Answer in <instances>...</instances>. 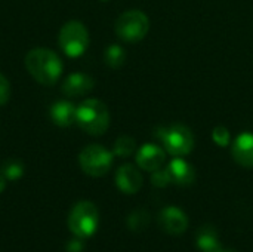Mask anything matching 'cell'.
Here are the masks:
<instances>
[{
  "instance_id": "24",
  "label": "cell",
  "mask_w": 253,
  "mask_h": 252,
  "mask_svg": "<svg viewBox=\"0 0 253 252\" xmlns=\"http://www.w3.org/2000/svg\"><path fill=\"white\" fill-rule=\"evenodd\" d=\"M6 189V178L3 177V174H0V193Z\"/></svg>"
},
{
  "instance_id": "22",
  "label": "cell",
  "mask_w": 253,
  "mask_h": 252,
  "mask_svg": "<svg viewBox=\"0 0 253 252\" xmlns=\"http://www.w3.org/2000/svg\"><path fill=\"white\" fill-rule=\"evenodd\" d=\"M9 97H10V85L4 77V74L0 71V105L6 104Z\"/></svg>"
},
{
  "instance_id": "6",
  "label": "cell",
  "mask_w": 253,
  "mask_h": 252,
  "mask_svg": "<svg viewBox=\"0 0 253 252\" xmlns=\"http://www.w3.org/2000/svg\"><path fill=\"white\" fill-rule=\"evenodd\" d=\"M168 153L175 157H182L191 153L194 149V135L191 129L182 123H175L168 128H162L157 134Z\"/></svg>"
},
{
  "instance_id": "8",
  "label": "cell",
  "mask_w": 253,
  "mask_h": 252,
  "mask_svg": "<svg viewBox=\"0 0 253 252\" xmlns=\"http://www.w3.org/2000/svg\"><path fill=\"white\" fill-rule=\"evenodd\" d=\"M159 227L172 236H179L188 229V217L178 206H166L160 211L157 217Z\"/></svg>"
},
{
  "instance_id": "11",
  "label": "cell",
  "mask_w": 253,
  "mask_h": 252,
  "mask_svg": "<svg viewBox=\"0 0 253 252\" xmlns=\"http://www.w3.org/2000/svg\"><path fill=\"white\" fill-rule=\"evenodd\" d=\"M231 154L237 165L253 168V134L242 132L231 146Z\"/></svg>"
},
{
  "instance_id": "4",
  "label": "cell",
  "mask_w": 253,
  "mask_h": 252,
  "mask_svg": "<svg viewBox=\"0 0 253 252\" xmlns=\"http://www.w3.org/2000/svg\"><path fill=\"white\" fill-rule=\"evenodd\" d=\"M116 34L127 43H136L142 40L148 30H150V19L148 16L138 9L123 12L114 25Z\"/></svg>"
},
{
  "instance_id": "10",
  "label": "cell",
  "mask_w": 253,
  "mask_h": 252,
  "mask_svg": "<svg viewBox=\"0 0 253 252\" xmlns=\"http://www.w3.org/2000/svg\"><path fill=\"white\" fill-rule=\"evenodd\" d=\"M116 186L126 195H135L142 187V175L133 165H122L116 174Z\"/></svg>"
},
{
  "instance_id": "2",
  "label": "cell",
  "mask_w": 253,
  "mask_h": 252,
  "mask_svg": "<svg viewBox=\"0 0 253 252\" xmlns=\"http://www.w3.org/2000/svg\"><path fill=\"white\" fill-rule=\"evenodd\" d=\"M76 123L89 135H102L110 126V113L107 105L95 98L84 100L77 107Z\"/></svg>"
},
{
  "instance_id": "23",
  "label": "cell",
  "mask_w": 253,
  "mask_h": 252,
  "mask_svg": "<svg viewBox=\"0 0 253 252\" xmlns=\"http://www.w3.org/2000/svg\"><path fill=\"white\" fill-rule=\"evenodd\" d=\"M67 251L68 252H82L83 251V244L82 241H71L67 244Z\"/></svg>"
},
{
  "instance_id": "1",
  "label": "cell",
  "mask_w": 253,
  "mask_h": 252,
  "mask_svg": "<svg viewBox=\"0 0 253 252\" xmlns=\"http://www.w3.org/2000/svg\"><path fill=\"white\" fill-rule=\"evenodd\" d=\"M25 67L34 80L46 86L55 85L64 70L58 53L47 48L31 49L25 56Z\"/></svg>"
},
{
  "instance_id": "20",
  "label": "cell",
  "mask_w": 253,
  "mask_h": 252,
  "mask_svg": "<svg viewBox=\"0 0 253 252\" xmlns=\"http://www.w3.org/2000/svg\"><path fill=\"white\" fill-rule=\"evenodd\" d=\"M212 140L216 146L219 147H227L231 141V135H230V131L225 128V126H216L213 131H212Z\"/></svg>"
},
{
  "instance_id": "5",
  "label": "cell",
  "mask_w": 253,
  "mask_h": 252,
  "mask_svg": "<svg viewBox=\"0 0 253 252\" xmlns=\"http://www.w3.org/2000/svg\"><path fill=\"white\" fill-rule=\"evenodd\" d=\"M58 43L64 53L70 58L83 55L89 46V31L80 21H68L62 25L58 36Z\"/></svg>"
},
{
  "instance_id": "13",
  "label": "cell",
  "mask_w": 253,
  "mask_h": 252,
  "mask_svg": "<svg viewBox=\"0 0 253 252\" xmlns=\"http://www.w3.org/2000/svg\"><path fill=\"white\" fill-rule=\"evenodd\" d=\"M169 177H170V181L172 184H176V186H190L194 183L196 180V171L194 168L185 162L184 159L181 157H175L166 168Z\"/></svg>"
},
{
  "instance_id": "18",
  "label": "cell",
  "mask_w": 253,
  "mask_h": 252,
  "mask_svg": "<svg viewBox=\"0 0 253 252\" xmlns=\"http://www.w3.org/2000/svg\"><path fill=\"white\" fill-rule=\"evenodd\" d=\"M150 224V215L144 209H136L127 217V227L132 232H142Z\"/></svg>"
},
{
  "instance_id": "25",
  "label": "cell",
  "mask_w": 253,
  "mask_h": 252,
  "mask_svg": "<svg viewBox=\"0 0 253 252\" xmlns=\"http://www.w3.org/2000/svg\"><path fill=\"white\" fill-rule=\"evenodd\" d=\"M222 252H234V251H225V250H224V251H222Z\"/></svg>"
},
{
  "instance_id": "19",
  "label": "cell",
  "mask_w": 253,
  "mask_h": 252,
  "mask_svg": "<svg viewBox=\"0 0 253 252\" xmlns=\"http://www.w3.org/2000/svg\"><path fill=\"white\" fill-rule=\"evenodd\" d=\"M0 174H3V177L6 180L16 181V180H19L24 175V165L19 160H15V159L6 160L1 165V172Z\"/></svg>"
},
{
  "instance_id": "14",
  "label": "cell",
  "mask_w": 253,
  "mask_h": 252,
  "mask_svg": "<svg viewBox=\"0 0 253 252\" xmlns=\"http://www.w3.org/2000/svg\"><path fill=\"white\" fill-rule=\"evenodd\" d=\"M76 113H77V107L73 102L65 101V100L53 102L49 110L52 122L61 128H67L73 125L76 122Z\"/></svg>"
},
{
  "instance_id": "15",
  "label": "cell",
  "mask_w": 253,
  "mask_h": 252,
  "mask_svg": "<svg viewBox=\"0 0 253 252\" xmlns=\"http://www.w3.org/2000/svg\"><path fill=\"white\" fill-rule=\"evenodd\" d=\"M197 247L202 252H222L224 248L216 232L212 227H203L197 233Z\"/></svg>"
},
{
  "instance_id": "3",
  "label": "cell",
  "mask_w": 253,
  "mask_h": 252,
  "mask_svg": "<svg viewBox=\"0 0 253 252\" xmlns=\"http://www.w3.org/2000/svg\"><path fill=\"white\" fill-rule=\"evenodd\" d=\"M99 226L98 208L87 201L74 205L68 215V229L76 238L86 239L95 235Z\"/></svg>"
},
{
  "instance_id": "21",
  "label": "cell",
  "mask_w": 253,
  "mask_h": 252,
  "mask_svg": "<svg viewBox=\"0 0 253 252\" xmlns=\"http://www.w3.org/2000/svg\"><path fill=\"white\" fill-rule=\"evenodd\" d=\"M151 183H153V186L160 187V189H163V187L172 184L168 171H166V169H162V168L153 172V175H151Z\"/></svg>"
},
{
  "instance_id": "16",
  "label": "cell",
  "mask_w": 253,
  "mask_h": 252,
  "mask_svg": "<svg viewBox=\"0 0 253 252\" xmlns=\"http://www.w3.org/2000/svg\"><path fill=\"white\" fill-rule=\"evenodd\" d=\"M136 151V141L129 137V135H123L119 137L114 143V149H113V154L119 156V157H129Z\"/></svg>"
},
{
  "instance_id": "9",
  "label": "cell",
  "mask_w": 253,
  "mask_h": 252,
  "mask_svg": "<svg viewBox=\"0 0 253 252\" xmlns=\"http://www.w3.org/2000/svg\"><path fill=\"white\" fill-rule=\"evenodd\" d=\"M165 160H166L165 150L156 144H144L136 151V165L148 172H154L160 169Z\"/></svg>"
},
{
  "instance_id": "17",
  "label": "cell",
  "mask_w": 253,
  "mask_h": 252,
  "mask_svg": "<svg viewBox=\"0 0 253 252\" xmlns=\"http://www.w3.org/2000/svg\"><path fill=\"white\" fill-rule=\"evenodd\" d=\"M104 58H105L107 65H110L111 68H119L125 64L126 52L119 45H110L104 53Z\"/></svg>"
},
{
  "instance_id": "7",
  "label": "cell",
  "mask_w": 253,
  "mask_h": 252,
  "mask_svg": "<svg viewBox=\"0 0 253 252\" xmlns=\"http://www.w3.org/2000/svg\"><path fill=\"white\" fill-rule=\"evenodd\" d=\"M114 154L99 144L86 146L79 154L82 171L90 177H104L113 166Z\"/></svg>"
},
{
  "instance_id": "12",
  "label": "cell",
  "mask_w": 253,
  "mask_h": 252,
  "mask_svg": "<svg viewBox=\"0 0 253 252\" xmlns=\"http://www.w3.org/2000/svg\"><path fill=\"white\" fill-rule=\"evenodd\" d=\"M95 86V80L84 73H73L70 76L65 77L64 83H62V94L65 97H82L89 94Z\"/></svg>"
}]
</instances>
